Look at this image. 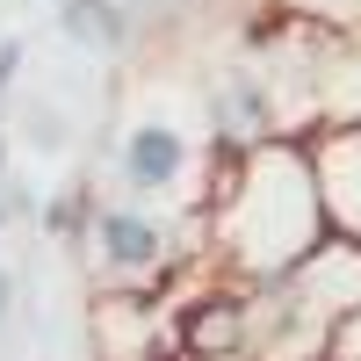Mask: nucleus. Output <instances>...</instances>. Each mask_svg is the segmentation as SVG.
Instances as JSON below:
<instances>
[{
  "mask_svg": "<svg viewBox=\"0 0 361 361\" xmlns=\"http://www.w3.org/2000/svg\"><path fill=\"white\" fill-rule=\"evenodd\" d=\"M311 354H318V361H361V304H354V311H340V318H325Z\"/></svg>",
  "mask_w": 361,
  "mask_h": 361,
  "instance_id": "obj_9",
  "label": "nucleus"
},
{
  "mask_svg": "<svg viewBox=\"0 0 361 361\" xmlns=\"http://www.w3.org/2000/svg\"><path fill=\"white\" fill-rule=\"evenodd\" d=\"M296 361H318V354H296Z\"/></svg>",
  "mask_w": 361,
  "mask_h": 361,
  "instance_id": "obj_12",
  "label": "nucleus"
},
{
  "mask_svg": "<svg viewBox=\"0 0 361 361\" xmlns=\"http://www.w3.org/2000/svg\"><path fill=\"white\" fill-rule=\"evenodd\" d=\"M8 304H15V275L0 267V340H8Z\"/></svg>",
  "mask_w": 361,
  "mask_h": 361,
  "instance_id": "obj_11",
  "label": "nucleus"
},
{
  "mask_svg": "<svg viewBox=\"0 0 361 361\" xmlns=\"http://www.w3.org/2000/svg\"><path fill=\"white\" fill-rule=\"evenodd\" d=\"M87 231H94V253H102V267L123 289H137V296H152L166 275H173V231L152 217L145 202H94V217H87Z\"/></svg>",
  "mask_w": 361,
  "mask_h": 361,
  "instance_id": "obj_2",
  "label": "nucleus"
},
{
  "mask_svg": "<svg viewBox=\"0 0 361 361\" xmlns=\"http://www.w3.org/2000/svg\"><path fill=\"white\" fill-rule=\"evenodd\" d=\"M22 58H29V51H22V37H0V109L15 102V80H22Z\"/></svg>",
  "mask_w": 361,
  "mask_h": 361,
  "instance_id": "obj_10",
  "label": "nucleus"
},
{
  "mask_svg": "<svg viewBox=\"0 0 361 361\" xmlns=\"http://www.w3.org/2000/svg\"><path fill=\"white\" fill-rule=\"evenodd\" d=\"M296 8H311V0H296Z\"/></svg>",
  "mask_w": 361,
  "mask_h": 361,
  "instance_id": "obj_13",
  "label": "nucleus"
},
{
  "mask_svg": "<svg viewBox=\"0 0 361 361\" xmlns=\"http://www.w3.org/2000/svg\"><path fill=\"white\" fill-rule=\"evenodd\" d=\"M188 166H195V145L173 123H159V116H145V123H130L123 137H116V180H123L130 202H152V195L180 188Z\"/></svg>",
  "mask_w": 361,
  "mask_h": 361,
  "instance_id": "obj_5",
  "label": "nucleus"
},
{
  "mask_svg": "<svg viewBox=\"0 0 361 361\" xmlns=\"http://www.w3.org/2000/svg\"><path fill=\"white\" fill-rule=\"evenodd\" d=\"M58 29H66V44L94 51V58H123L130 37H137L123 0H58Z\"/></svg>",
  "mask_w": 361,
  "mask_h": 361,
  "instance_id": "obj_6",
  "label": "nucleus"
},
{
  "mask_svg": "<svg viewBox=\"0 0 361 361\" xmlns=\"http://www.w3.org/2000/svg\"><path fill=\"white\" fill-rule=\"evenodd\" d=\"M87 217H94V180H73V188L44 209V224H51L58 238H87Z\"/></svg>",
  "mask_w": 361,
  "mask_h": 361,
  "instance_id": "obj_8",
  "label": "nucleus"
},
{
  "mask_svg": "<svg viewBox=\"0 0 361 361\" xmlns=\"http://www.w3.org/2000/svg\"><path fill=\"white\" fill-rule=\"evenodd\" d=\"M22 137L37 145V152H66V145H73V123H66L44 94H22Z\"/></svg>",
  "mask_w": 361,
  "mask_h": 361,
  "instance_id": "obj_7",
  "label": "nucleus"
},
{
  "mask_svg": "<svg viewBox=\"0 0 361 361\" xmlns=\"http://www.w3.org/2000/svg\"><path fill=\"white\" fill-rule=\"evenodd\" d=\"M195 217L224 282H246V289L282 282L325 238L304 137H267L253 152H209V188Z\"/></svg>",
  "mask_w": 361,
  "mask_h": 361,
  "instance_id": "obj_1",
  "label": "nucleus"
},
{
  "mask_svg": "<svg viewBox=\"0 0 361 361\" xmlns=\"http://www.w3.org/2000/svg\"><path fill=\"white\" fill-rule=\"evenodd\" d=\"M202 116H209V152H253V145L282 137L275 102H267V80H260L253 66H231V73L209 80Z\"/></svg>",
  "mask_w": 361,
  "mask_h": 361,
  "instance_id": "obj_4",
  "label": "nucleus"
},
{
  "mask_svg": "<svg viewBox=\"0 0 361 361\" xmlns=\"http://www.w3.org/2000/svg\"><path fill=\"white\" fill-rule=\"evenodd\" d=\"M304 166H311V188H318L325 238L361 246V116H354V123L311 130L304 137Z\"/></svg>",
  "mask_w": 361,
  "mask_h": 361,
  "instance_id": "obj_3",
  "label": "nucleus"
}]
</instances>
